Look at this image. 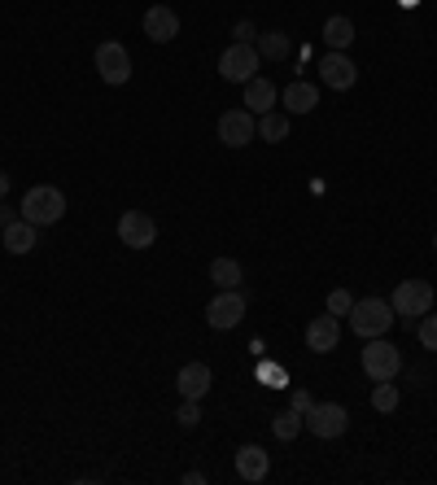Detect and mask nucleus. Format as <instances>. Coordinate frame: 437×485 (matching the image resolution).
<instances>
[{"label": "nucleus", "instance_id": "4468645a", "mask_svg": "<svg viewBox=\"0 0 437 485\" xmlns=\"http://www.w3.org/2000/svg\"><path fill=\"white\" fill-rule=\"evenodd\" d=\"M175 385H180V398H206L210 385H215V376H210V367L206 364H184L180 367V376H175Z\"/></svg>", "mask_w": 437, "mask_h": 485}, {"label": "nucleus", "instance_id": "a211bd4d", "mask_svg": "<svg viewBox=\"0 0 437 485\" xmlns=\"http://www.w3.org/2000/svg\"><path fill=\"white\" fill-rule=\"evenodd\" d=\"M280 101H285V114H311L319 105V88L297 79V83H289V88L280 92Z\"/></svg>", "mask_w": 437, "mask_h": 485}, {"label": "nucleus", "instance_id": "1a4fd4ad", "mask_svg": "<svg viewBox=\"0 0 437 485\" xmlns=\"http://www.w3.org/2000/svg\"><path fill=\"white\" fill-rule=\"evenodd\" d=\"M97 74L110 83V88H122L131 79V53L122 49L119 40H105L97 44Z\"/></svg>", "mask_w": 437, "mask_h": 485}, {"label": "nucleus", "instance_id": "423d86ee", "mask_svg": "<svg viewBox=\"0 0 437 485\" xmlns=\"http://www.w3.org/2000/svg\"><path fill=\"white\" fill-rule=\"evenodd\" d=\"M245 293L241 289H218L215 293V302L206 306V324L215 328V333H228V328H237L245 319Z\"/></svg>", "mask_w": 437, "mask_h": 485}, {"label": "nucleus", "instance_id": "0eeeda50", "mask_svg": "<svg viewBox=\"0 0 437 485\" xmlns=\"http://www.w3.org/2000/svg\"><path fill=\"white\" fill-rule=\"evenodd\" d=\"M258 62H263V57H258V49L237 40V44H228V49H223V57H218V74H223L228 83H249V79H254V71H258Z\"/></svg>", "mask_w": 437, "mask_h": 485}, {"label": "nucleus", "instance_id": "6ab92c4d", "mask_svg": "<svg viewBox=\"0 0 437 485\" xmlns=\"http://www.w3.org/2000/svg\"><path fill=\"white\" fill-rule=\"evenodd\" d=\"M354 35H359V31H354V23H350L345 14H333V18L324 23V44H328L333 53H345L350 44H354Z\"/></svg>", "mask_w": 437, "mask_h": 485}, {"label": "nucleus", "instance_id": "20e7f679", "mask_svg": "<svg viewBox=\"0 0 437 485\" xmlns=\"http://www.w3.org/2000/svg\"><path fill=\"white\" fill-rule=\"evenodd\" d=\"M403 372V354H398V345L385 337H372L364 345V376L367 381H393Z\"/></svg>", "mask_w": 437, "mask_h": 485}, {"label": "nucleus", "instance_id": "f8f14e48", "mask_svg": "<svg viewBox=\"0 0 437 485\" xmlns=\"http://www.w3.org/2000/svg\"><path fill=\"white\" fill-rule=\"evenodd\" d=\"M145 35L153 44H170L175 35H180V14L170 9V5H149L145 14Z\"/></svg>", "mask_w": 437, "mask_h": 485}, {"label": "nucleus", "instance_id": "39448f33", "mask_svg": "<svg viewBox=\"0 0 437 485\" xmlns=\"http://www.w3.org/2000/svg\"><path fill=\"white\" fill-rule=\"evenodd\" d=\"M302 429L316 433L319 441H333V437H341L350 429V415H345L341 403H311V412L302 415Z\"/></svg>", "mask_w": 437, "mask_h": 485}, {"label": "nucleus", "instance_id": "b1692460", "mask_svg": "<svg viewBox=\"0 0 437 485\" xmlns=\"http://www.w3.org/2000/svg\"><path fill=\"white\" fill-rule=\"evenodd\" d=\"M271 433L280 437V441H293V437L302 433V412H293V407L289 412H280L276 420H271Z\"/></svg>", "mask_w": 437, "mask_h": 485}, {"label": "nucleus", "instance_id": "ddd939ff", "mask_svg": "<svg viewBox=\"0 0 437 485\" xmlns=\"http://www.w3.org/2000/svg\"><path fill=\"white\" fill-rule=\"evenodd\" d=\"M337 341H341V324L337 315H316L311 324H306V345L316 350V354H328V350H337Z\"/></svg>", "mask_w": 437, "mask_h": 485}, {"label": "nucleus", "instance_id": "aec40b11", "mask_svg": "<svg viewBox=\"0 0 437 485\" xmlns=\"http://www.w3.org/2000/svg\"><path fill=\"white\" fill-rule=\"evenodd\" d=\"M210 280H215V289H241L245 271L237 258H215L210 263Z\"/></svg>", "mask_w": 437, "mask_h": 485}, {"label": "nucleus", "instance_id": "7c9ffc66", "mask_svg": "<svg viewBox=\"0 0 437 485\" xmlns=\"http://www.w3.org/2000/svg\"><path fill=\"white\" fill-rule=\"evenodd\" d=\"M5 223H9V210H5V206H0V228H5Z\"/></svg>", "mask_w": 437, "mask_h": 485}, {"label": "nucleus", "instance_id": "7ed1b4c3", "mask_svg": "<svg viewBox=\"0 0 437 485\" xmlns=\"http://www.w3.org/2000/svg\"><path fill=\"white\" fill-rule=\"evenodd\" d=\"M433 297L437 293H433L429 280H403V285L393 289V302H389V306H393V315L398 319L415 324L420 315H429V311H433Z\"/></svg>", "mask_w": 437, "mask_h": 485}, {"label": "nucleus", "instance_id": "393cba45", "mask_svg": "<svg viewBox=\"0 0 437 485\" xmlns=\"http://www.w3.org/2000/svg\"><path fill=\"white\" fill-rule=\"evenodd\" d=\"M415 337H420V345H424L429 354H437V315H433V311L415 319Z\"/></svg>", "mask_w": 437, "mask_h": 485}, {"label": "nucleus", "instance_id": "f257e3e1", "mask_svg": "<svg viewBox=\"0 0 437 485\" xmlns=\"http://www.w3.org/2000/svg\"><path fill=\"white\" fill-rule=\"evenodd\" d=\"M18 210H23L26 223L53 228V223H62V215H66V197H62V189H53V184H35V189H26Z\"/></svg>", "mask_w": 437, "mask_h": 485}, {"label": "nucleus", "instance_id": "f03ea898", "mask_svg": "<svg viewBox=\"0 0 437 485\" xmlns=\"http://www.w3.org/2000/svg\"><path fill=\"white\" fill-rule=\"evenodd\" d=\"M350 328H354V337H385L389 328H393V306H389L385 297H364V302H354V311H350Z\"/></svg>", "mask_w": 437, "mask_h": 485}, {"label": "nucleus", "instance_id": "9d476101", "mask_svg": "<svg viewBox=\"0 0 437 485\" xmlns=\"http://www.w3.org/2000/svg\"><path fill=\"white\" fill-rule=\"evenodd\" d=\"M119 241L127 249H149V245L158 241V223L145 215V210H122L119 218Z\"/></svg>", "mask_w": 437, "mask_h": 485}, {"label": "nucleus", "instance_id": "bb28decb", "mask_svg": "<svg viewBox=\"0 0 437 485\" xmlns=\"http://www.w3.org/2000/svg\"><path fill=\"white\" fill-rule=\"evenodd\" d=\"M354 311V297H350V289H333L328 293V315H350Z\"/></svg>", "mask_w": 437, "mask_h": 485}, {"label": "nucleus", "instance_id": "4be33fe9", "mask_svg": "<svg viewBox=\"0 0 437 485\" xmlns=\"http://www.w3.org/2000/svg\"><path fill=\"white\" fill-rule=\"evenodd\" d=\"M289 49H293V40L285 31H263L258 35V57H267V62H285Z\"/></svg>", "mask_w": 437, "mask_h": 485}, {"label": "nucleus", "instance_id": "2eb2a0df", "mask_svg": "<svg viewBox=\"0 0 437 485\" xmlns=\"http://www.w3.org/2000/svg\"><path fill=\"white\" fill-rule=\"evenodd\" d=\"M35 223H26V218H9L5 228H0V241H5V249L9 254H31L35 249Z\"/></svg>", "mask_w": 437, "mask_h": 485}, {"label": "nucleus", "instance_id": "9b49d317", "mask_svg": "<svg viewBox=\"0 0 437 485\" xmlns=\"http://www.w3.org/2000/svg\"><path fill=\"white\" fill-rule=\"evenodd\" d=\"M319 74H324V83L333 88V92H350L354 83H359V66L345 57V53H324V62H319Z\"/></svg>", "mask_w": 437, "mask_h": 485}, {"label": "nucleus", "instance_id": "a878e982", "mask_svg": "<svg viewBox=\"0 0 437 485\" xmlns=\"http://www.w3.org/2000/svg\"><path fill=\"white\" fill-rule=\"evenodd\" d=\"M175 420H180V429H197V424H201V407H197V398H184V403H180V412H175Z\"/></svg>", "mask_w": 437, "mask_h": 485}, {"label": "nucleus", "instance_id": "f3484780", "mask_svg": "<svg viewBox=\"0 0 437 485\" xmlns=\"http://www.w3.org/2000/svg\"><path fill=\"white\" fill-rule=\"evenodd\" d=\"M267 468H271V460L263 446H241V451H237V477H241V481H263Z\"/></svg>", "mask_w": 437, "mask_h": 485}, {"label": "nucleus", "instance_id": "412c9836", "mask_svg": "<svg viewBox=\"0 0 437 485\" xmlns=\"http://www.w3.org/2000/svg\"><path fill=\"white\" fill-rule=\"evenodd\" d=\"M285 136H289V114H276V110L258 114V141H267V145H280Z\"/></svg>", "mask_w": 437, "mask_h": 485}, {"label": "nucleus", "instance_id": "c85d7f7f", "mask_svg": "<svg viewBox=\"0 0 437 485\" xmlns=\"http://www.w3.org/2000/svg\"><path fill=\"white\" fill-rule=\"evenodd\" d=\"M232 35H237L241 44H249V40H258V31H254V23H237V26H232Z\"/></svg>", "mask_w": 437, "mask_h": 485}, {"label": "nucleus", "instance_id": "2f4dec72", "mask_svg": "<svg viewBox=\"0 0 437 485\" xmlns=\"http://www.w3.org/2000/svg\"><path fill=\"white\" fill-rule=\"evenodd\" d=\"M433 249H437V237H433Z\"/></svg>", "mask_w": 437, "mask_h": 485}, {"label": "nucleus", "instance_id": "c756f323", "mask_svg": "<svg viewBox=\"0 0 437 485\" xmlns=\"http://www.w3.org/2000/svg\"><path fill=\"white\" fill-rule=\"evenodd\" d=\"M9 193V170H0V197Z\"/></svg>", "mask_w": 437, "mask_h": 485}, {"label": "nucleus", "instance_id": "dca6fc26", "mask_svg": "<svg viewBox=\"0 0 437 485\" xmlns=\"http://www.w3.org/2000/svg\"><path fill=\"white\" fill-rule=\"evenodd\" d=\"M276 101H280V92H276L271 79L254 74V79L245 83V105H249V114H267V110H276Z\"/></svg>", "mask_w": 437, "mask_h": 485}, {"label": "nucleus", "instance_id": "6e6552de", "mask_svg": "<svg viewBox=\"0 0 437 485\" xmlns=\"http://www.w3.org/2000/svg\"><path fill=\"white\" fill-rule=\"evenodd\" d=\"M218 141L228 149H245L258 141V122L249 110H223L218 114Z\"/></svg>", "mask_w": 437, "mask_h": 485}, {"label": "nucleus", "instance_id": "cd10ccee", "mask_svg": "<svg viewBox=\"0 0 437 485\" xmlns=\"http://www.w3.org/2000/svg\"><path fill=\"white\" fill-rule=\"evenodd\" d=\"M311 403H316V398H311L306 389H293V398H289V407H293V412H302V415H306V412H311Z\"/></svg>", "mask_w": 437, "mask_h": 485}, {"label": "nucleus", "instance_id": "5701e85b", "mask_svg": "<svg viewBox=\"0 0 437 485\" xmlns=\"http://www.w3.org/2000/svg\"><path fill=\"white\" fill-rule=\"evenodd\" d=\"M398 403H403L398 385H393V381H376V389H372V407L381 415H389V412H398Z\"/></svg>", "mask_w": 437, "mask_h": 485}]
</instances>
